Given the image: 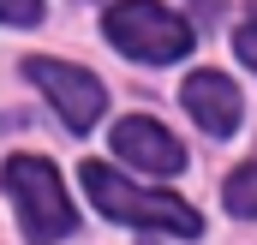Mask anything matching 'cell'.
<instances>
[{
    "mask_svg": "<svg viewBox=\"0 0 257 245\" xmlns=\"http://www.w3.org/2000/svg\"><path fill=\"white\" fill-rule=\"evenodd\" d=\"M78 180H84L90 203H96L108 221H126V227H162V233H180V239H197V233H203V221H197V209L186 203V197H174V191H144V185L120 180L108 162H84Z\"/></svg>",
    "mask_w": 257,
    "mask_h": 245,
    "instance_id": "obj_1",
    "label": "cell"
},
{
    "mask_svg": "<svg viewBox=\"0 0 257 245\" xmlns=\"http://www.w3.org/2000/svg\"><path fill=\"white\" fill-rule=\"evenodd\" d=\"M102 30H108V42L132 54V60L144 66H168V60H186L192 54V24L180 18V12H168L162 0H120V6H108V18H102Z\"/></svg>",
    "mask_w": 257,
    "mask_h": 245,
    "instance_id": "obj_2",
    "label": "cell"
},
{
    "mask_svg": "<svg viewBox=\"0 0 257 245\" xmlns=\"http://www.w3.org/2000/svg\"><path fill=\"white\" fill-rule=\"evenodd\" d=\"M0 185L12 191V203H18L30 239L48 245V239H66V233L78 227V215H72V203H66L60 174H54L42 156H12V162L0 168Z\"/></svg>",
    "mask_w": 257,
    "mask_h": 245,
    "instance_id": "obj_3",
    "label": "cell"
},
{
    "mask_svg": "<svg viewBox=\"0 0 257 245\" xmlns=\"http://www.w3.org/2000/svg\"><path fill=\"white\" fill-rule=\"evenodd\" d=\"M30 72V84H42V96L60 108V120L72 132H90V126L102 120V108H108V90H102V78H90L84 66H66V60H24Z\"/></svg>",
    "mask_w": 257,
    "mask_h": 245,
    "instance_id": "obj_4",
    "label": "cell"
},
{
    "mask_svg": "<svg viewBox=\"0 0 257 245\" xmlns=\"http://www.w3.org/2000/svg\"><path fill=\"white\" fill-rule=\"evenodd\" d=\"M114 156L144 168V174H180L186 168V144L168 126H156L150 114H132V120L114 126Z\"/></svg>",
    "mask_w": 257,
    "mask_h": 245,
    "instance_id": "obj_5",
    "label": "cell"
},
{
    "mask_svg": "<svg viewBox=\"0 0 257 245\" xmlns=\"http://www.w3.org/2000/svg\"><path fill=\"white\" fill-rule=\"evenodd\" d=\"M180 102H186V114H192L209 138H227V132L239 126V90H233V78H221V72H192L186 90H180Z\"/></svg>",
    "mask_w": 257,
    "mask_h": 245,
    "instance_id": "obj_6",
    "label": "cell"
},
{
    "mask_svg": "<svg viewBox=\"0 0 257 245\" xmlns=\"http://www.w3.org/2000/svg\"><path fill=\"white\" fill-rule=\"evenodd\" d=\"M221 197H227V209H233V215L257 221V162L233 168V174H227V185H221Z\"/></svg>",
    "mask_w": 257,
    "mask_h": 245,
    "instance_id": "obj_7",
    "label": "cell"
},
{
    "mask_svg": "<svg viewBox=\"0 0 257 245\" xmlns=\"http://www.w3.org/2000/svg\"><path fill=\"white\" fill-rule=\"evenodd\" d=\"M233 54H239V60L257 72V6H251V18H245V24L233 30Z\"/></svg>",
    "mask_w": 257,
    "mask_h": 245,
    "instance_id": "obj_8",
    "label": "cell"
},
{
    "mask_svg": "<svg viewBox=\"0 0 257 245\" xmlns=\"http://www.w3.org/2000/svg\"><path fill=\"white\" fill-rule=\"evenodd\" d=\"M42 0H0V24H36Z\"/></svg>",
    "mask_w": 257,
    "mask_h": 245,
    "instance_id": "obj_9",
    "label": "cell"
}]
</instances>
